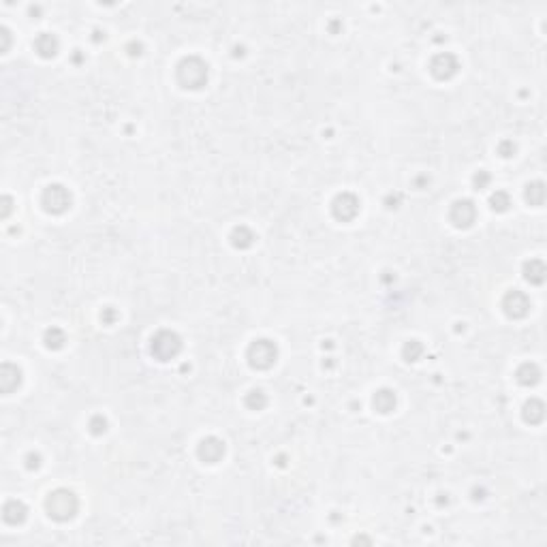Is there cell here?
<instances>
[{
	"mask_svg": "<svg viewBox=\"0 0 547 547\" xmlns=\"http://www.w3.org/2000/svg\"><path fill=\"white\" fill-rule=\"evenodd\" d=\"M47 507H49V513H52L56 519H66V517H71V515L75 513L77 503H75L73 494H68V492H56V494L49 498Z\"/></svg>",
	"mask_w": 547,
	"mask_h": 547,
	"instance_id": "obj_1",
	"label": "cell"
}]
</instances>
